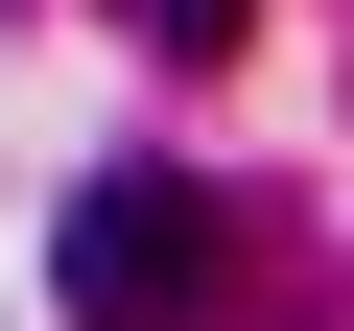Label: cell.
<instances>
[{
  "mask_svg": "<svg viewBox=\"0 0 354 331\" xmlns=\"http://www.w3.org/2000/svg\"><path fill=\"white\" fill-rule=\"evenodd\" d=\"M142 24H165V48H236V0H142Z\"/></svg>",
  "mask_w": 354,
  "mask_h": 331,
  "instance_id": "cell-2",
  "label": "cell"
},
{
  "mask_svg": "<svg viewBox=\"0 0 354 331\" xmlns=\"http://www.w3.org/2000/svg\"><path fill=\"white\" fill-rule=\"evenodd\" d=\"M48 307L71 331H189L213 307V190L189 166H95V190L48 213Z\"/></svg>",
  "mask_w": 354,
  "mask_h": 331,
  "instance_id": "cell-1",
  "label": "cell"
}]
</instances>
